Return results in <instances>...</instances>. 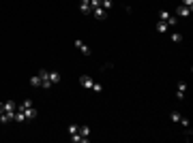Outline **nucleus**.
<instances>
[{"label": "nucleus", "mask_w": 193, "mask_h": 143, "mask_svg": "<svg viewBox=\"0 0 193 143\" xmlns=\"http://www.w3.org/2000/svg\"><path fill=\"white\" fill-rule=\"evenodd\" d=\"M90 7L95 9V7H101V0H90Z\"/></svg>", "instance_id": "nucleus-20"}, {"label": "nucleus", "mask_w": 193, "mask_h": 143, "mask_svg": "<svg viewBox=\"0 0 193 143\" xmlns=\"http://www.w3.org/2000/svg\"><path fill=\"white\" fill-rule=\"evenodd\" d=\"M80 11H82V13H90V11H92L90 0H82V2H80Z\"/></svg>", "instance_id": "nucleus-5"}, {"label": "nucleus", "mask_w": 193, "mask_h": 143, "mask_svg": "<svg viewBox=\"0 0 193 143\" xmlns=\"http://www.w3.org/2000/svg\"><path fill=\"white\" fill-rule=\"evenodd\" d=\"M159 19H161V22H168L169 19V11H161L159 13Z\"/></svg>", "instance_id": "nucleus-15"}, {"label": "nucleus", "mask_w": 193, "mask_h": 143, "mask_svg": "<svg viewBox=\"0 0 193 143\" xmlns=\"http://www.w3.org/2000/svg\"><path fill=\"white\" fill-rule=\"evenodd\" d=\"M178 15H180V17H189V15H191V9H189V7H185V4H180V7H178Z\"/></svg>", "instance_id": "nucleus-6"}, {"label": "nucleus", "mask_w": 193, "mask_h": 143, "mask_svg": "<svg viewBox=\"0 0 193 143\" xmlns=\"http://www.w3.org/2000/svg\"><path fill=\"white\" fill-rule=\"evenodd\" d=\"M73 45H75V47L80 49V51H82L84 56H90V54H92V51H90V47L86 45V43L82 41V38H75V41H73Z\"/></svg>", "instance_id": "nucleus-1"}, {"label": "nucleus", "mask_w": 193, "mask_h": 143, "mask_svg": "<svg viewBox=\"0 0 193 143\" xmlns=\"http://www.w3.org/2000/svg\"><path fill=\"white\" fill-rule=\"evenodd\" d=\"M24 113H26V122H28V120H35V118H36V109H35V107L24 109Z\"/></svg>", "instance_id": "nucleus-8"}, {"label": "nucleus", "mask_w": 193, "mask_h": 143, "mask_svg": "<svg viewBox=\"0 0 193 143\" xmlns=\"http://www.w3.org/2000/svg\"><path fill=\"white\" fill-rule=\"evenodd\" d=\"M2 109H4V107H2V103H0V113H2Z\"/></svg>", "instance_id": "nucleus-23"}, {"label": "nucleus", "mask_w": 193, "mask_h": 143, "mask_svg": "<svg viewBox=\"0 0 193 143\" xmlns=\"http://www.w3.org/2000/svg\"><path fill=\"white\" fill-rule=\"evenodd\" d=\"M92 15H95L96 19H105V15H108V11H105V9H103V7H95V9H92Z\"/></svg>", "instance_id": "nucleus-3"}, {"label": "nucleus", "mask_w": 193, "mask_h": 143, "mask_svg": "<svg viewBox=\"0 0 193 143\" xmlns=\"http://www.w3.org/2000/svg\"><path fill=\"white\" fill-rule=\"evenodd\" d=\"M168 28H169L168 22H161V19H159V24H157V30H159V32H165Z\"/></svg>", "instance_id": "nucleus-12"}, {"label": "nucleus", "mask_w": 193, "mask_h": 143, "mask_svg": "<svg viewBox=\"0 0 193 143\" xmlns=\"http://www.w3.org/2000/svg\"><path fill=\"white\" fill-rule=\"evenodd\" d=\"M77 132H80V135H82V137H90V126H80V128H77Z\"/></svg>", "instance_id": "nucleus-10"}, {"label": "nucleus", "mask_w": 193, "mask_h": 143, "mask_svg": "<svg viewBox=\"0 0 193 143\" xmlns=\"http://www.w3.org/2000/svg\"><path fill=\"white\" fill-rule=\"evenodd\" d=\"M180 124H182V126H187V128H189V118H180Z\"/></svg>", "instance_id": "nucleus-22"}, {"label": "nucleus", "mask_w": 193, "mask_h": 143, "mask_svg": "<svg viewBox=\"0 0 193 143\" xmlns=\"http://www.w3.org/2000/svg\"><path fill=\"white\" fill-rule=\"evenodd\" d=\"M176 92H182V94H185V92H187V81H178V84H176Z\"/></svg>", "instance_id": "nucleus-11"}, {"label": "nucleus", "mask_w": 193, "mask_h": 143, "mask_svg": "<svg viewBox=\"0 0 193 143\" xmlns=\"http://www.w3.org/2000/svg\"><path fill=\"white\" fill-rule=\"evenodd\" d=\"M80 84L84 85V88H92L95 81H92V77H90V75H82V77H80Z\"/></svg>", "instance_id": "nucleus-4"}, {"label": "nucleus", "mask_w": 193, "mask_h": 143, "mask_svg": "<svg viewBox=\"0 0 193 143\" xmlns=\"http://www.w3.org/2000/svg\"><path fill=\"white\" fill-rule=\"evenodd\" d=\"M101 7H103L105 11H109V9H112V0H101Z\"/></svg>", "instance_id": "nucleus-16"}, {"label": "nucleus", "mask_w": 193, "mask_h": 143, "mask_svg": "<svg viewBox=\"0 0 193 143\" xmlns=\"http://www.w3.org/2000/svg\"><path fill=\"white\" fill-rule=\"evenodd\" d=\"M77 128H80L77 124H69V128H67V130H69V135H75V132H77Z\"/></svg>", "instance_id": "nucleus-17"}, {"label": "nucleus", "mask_w": 193, "mask_h": 143, "mask_svg": "<svg viewBox=\"0 0 193 143\" xmlns=\"http://www.w3.org/2000/svg\"><path fill=\"white\" fill-rule=\"evenodd\" d=\"M172 41L174 43H182V34L180 32H172Z\"/></svg>", "instance_id": "nucleus-14"}, {"label": "nucleus", "mask_w": 193, "mask_h": 143, "mask_svg": "<svg viewBox=\"0 0 193 143\" xmlns=\"http://www.w3.org/2000/svg\"><path fill=\"white\" fill-rule=\"evenodd\" d=\"M28 107H32V100H30V98H26L24 103H22V109H28Z\"/></svg>", "instance_id": "nucleus-18"}, {"label": "nucleus", "mask_w": 193, "mask_h": 143, "mask_svg": "<svg viewBox=\"0 0 193 143\" xmlns=\"http://www.w3.org/2000/svg\"><path fill=\"white\" fill-rule=\"evenodd\" d=\"M30 85H32V88H41V77H39V73L30 77Z\"/></svg>", "instance_id": "nucleus-9"}, {"label": "nucleus", "mask_w": 193, "mask_h": 143, "mask_svg": "<svg viewBox=\"0 0 193 143\" xmlns=\"http://www.w3.org/2000/svg\"><path fill=\"white\" fill-rule=\"evenodd\" d=\"M180 113H178V111H172V113H169V120H172V122H180Z\"/></svg>", "instance_id": "nucleus-13"}, {"label": "nucleus", "mask_w": 193, "mask_h": 143, "mask_svg": "<svg viewBox=\"0 0 193 143\" xmlns=\"http://www.w3.org/2000/svg\"><path fill=\"white\" fill-rule=\"evenodd\" d=\"M182 4H185V7H189V9H193V0H182Z\"/></svg>", "instance_id": "nucleus-21"}, {"label": "nucleus", "mask_w": 193, "mask_h": 143, "mask_svg": "<svg viewBox=\"0 0 193 143\" xmlns=\"http://www.w3.org/2000/svg\"><path fill=\"white\" fill-rule=\"evenodd\" d=\"M92 90H95V92H103V85L95 81V84H92Z\"/></svg>", "instance_id": "nucleus-19"}, {"label": "nucleus", "mask_w": 193, "mask_h": 143, "mask_svg": "<svg viewBox=\"0 0 193 143\" xmlns=\"http://www.w3.org/2000/svg\"><path fill=\"white\" fill-rule=\"evenodd\" d=\"M71 141L73 143H88V137H82L80 132H75V135H71Z\"/></svg>", "instance_id": "nucleus-7"}, {"label": "nucleus", "mask_w": 193, "mask_h": 143, "mask_svg": "<svg viewBox=\"0 0 193 143\" xmlns=\"http://www.w3.org/2000/svg\"><path fill=\"white\" fill-rule=\"evenodd\" d=\"M47 79L52 81V85L54 84H60V79H62V75L58 71H47Z\"/></svg>", "instance_id": "nucleus-2"}]
</instances>
